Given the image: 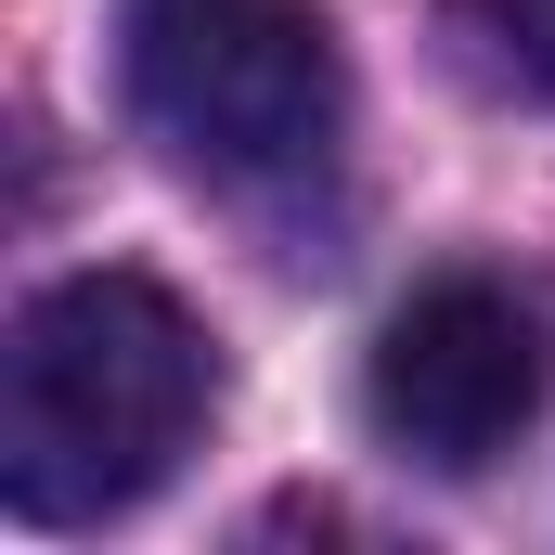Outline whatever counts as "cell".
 <instances>
[{
	"label": "cell",
	"instance_id": "7a4b0ae2",
	"mask_svg": "<svg viewBox=\"0 0 555 555\" xmlns=\"http://www.w3.org/2000/svg\"><path fill=\"white\" fill-rule=\"evenodd\" d=\"M130 104L207 181H297L349 130V65L310 0H130Z\"/></svg>",
	"mask_w": 555,
	"mask_h": 555
},
{
	"label": "cell",
	"instance_id": "277c9868",
	"mask_svg": "<svg viewBox=\"0 0 555 555\" xmlns=\"http://www.w3.org/2000/svg\"><path fill=\"white\" fill-rule=\"evenodd\" d=\"M478 26L504 39V65H517L530 91H555V0H478Z\"/></svg>",
	"mask_w": 555,
	"mask_h": 555
},
{
	"label": "cell",
	"instance_id": "3957f363",
	"mask_svg": "<svg viewBox=\"0 0 555 555\" xmlns=\"http://www.w3.org/2000/svg\"><path fill=\"white\" fill-rule=\"evenodd\" d=\"M362 401H375V439L414 452L439 478H478L517 426L543 414V323L504 297V284L452 272L388 310L375 362H362Z\"/></svg>",
	"mask_w": 555,
	"mask_h": 555
},
{
	"label": "cell",
	"instance_id": "6da1fadb",
	"mask_svg": "<svg viewBox=\"0 0 555 555\" xmlns=\"http://www.w3.org/2000/svg\"><path fill=\"white\" fill-rule=\"evenodd\" d=\"M220 401L207 323L155 272H65L13 310L0 349V491L39 530L130 517L142 491L194 452Z\"/></svg>",
	"mask_w": 555,
	"mask_h": 555
}]
</instances>
